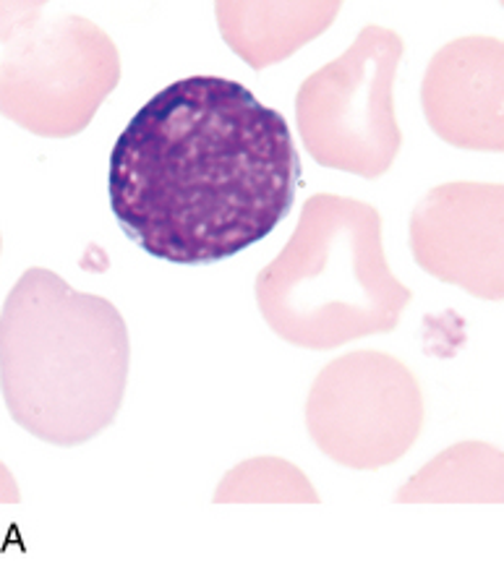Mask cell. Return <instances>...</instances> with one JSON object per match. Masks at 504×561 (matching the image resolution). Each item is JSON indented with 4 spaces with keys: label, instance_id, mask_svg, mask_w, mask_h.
<instances>
[{
    "label": "cell",
    "instance_id": "obj_8",
    "mask_svg": "<svg viewBox=\"0 0 504 561\" xmlns=\"http://www.w3.org/2000/svg\"><path fill=\"white\" fill-rule=\"evenodd\" d=\"M504 45L496 37L453 39L437 50L421 87L428 126L460 149H504Z\"/></svg>",
    "mask_w": 504,
    "mask_h": 561
},
{
    "label": "cell",
    "instance_id": "obj_11",
    "mask_svg": "<svg viewBox=\"0 0 504 561\" xmlns=\"http://www.w3.org/2000/svg\"><path fill=\"white\" fill-rule=\"evenodd\" d=\"M215 502H319V494L296 465L256 457L222 478Z\"/></svg>",
    "mask_w": 504,
    "mask_h": 561
},
{
    "label": "cell",
    "instance_id": "obj_7",
    "mask_svg": "<svg viewBox=\"0 0 504 561\" xmlns=\"http://www.w3.org/2000/svg\"><path fill=\"white\" fill-rule=\"evenodd\" d=\"M415 264L476 298H504V188L500 183H445L411 215Z\"/></svg>",
    "mask_w": 504,
    "mask_h": 561
},
{
    "label": "cell",
    "instance_id": "obj_5",
    "mask_svg": "<svg viewBox=\"0 0 504 561\" xmlns=\"http://www.w3.org/2000/svg\"><path fill=\"white\" fill-rule=\"evenodd\" d=\"M403 53L398 32L369 24L343 56L303 81L296 94L298 134L319 165L369 181L392 168L403 147L392 94Z\"/></svg>",
    "mask_w": 504,
    "mask_h": 561
},
{
    "label": "cell",
    "instance_id": "obj_10",
    "mask_svg": "<svg viewBox=\"0 0 504 561\" xmlns=\"http://www.w3.org/2000/svg\"><path fill=\"white\" fill-rule=\"evenodd\" d=\"M504 499V460L492 444L466 442L413 476L398 502H496Z\"/></svg>",
    "mask_w": 504,
    "mask_h": 561
},
{
    "label": "cell",
    "instance_id": "obj_1",
    "mask_svg": "<svg viewBox=\"0 0 504 561\" xmlns=\"http://www.w3.org/2000/svg\"><path fill=\"white\" fill-rule=\"evenodd\" d=\"M301 178L283 113L222 77L162 89L111 154V209L149 256L213 264L264 241L285 220Z\"/></svg>",
    "mask_w": 504,
    "mask_h": 561
},
{
    "label": "cell",
    "instance_id": "obj_4",
    "mask_svg": "<svg viewBox=\"0 0 504 561\" xmlns=\"http://www.w3.org/2000/svg\"><path fill=\"white\" fill-rule=\"evenodd\" d=\"M121 79L113 39L90 19L45 3L3 5V115L50 139L90 126Z\"/></svg>",
    "mask_w": 504,
    "mask_h": 561
},
{
    "label": "cell",
    "instance_id": "obj_2",
    "mask_svg": "<svg viewBox=\"0 0 504 561\" xmlns=\"http://www.w3.org/2000/svg\"><path fill=\"white\" fill-rule=\"evenodd\" d=\"M128 330L111 300L77 293L32 266L13 285L0 327V379L11 419L37 439L77 447L124 402Z\"/></svg>",
    "mask_w": 504,
    "mask_h": 561
},
{
    "label": "cell",
    "instance_id": "obj_9",
    "mask_svg": "<svg viewBox=\"0 0 504 561\" xmlns=\"http://www.w3.org/2000/svg\"><path fill=\"white\" fill-rule=\"evenodd\" d=\"M343 3H233L215 5L222 39L254 71L290 58L298 47L322 34L337 19Z\"/></svg>",
    "mask_w": 504,
    "mask_h": 561
},
{
    "label": "cell",
    "instance_id": "obj_6",
    "mask_svg": "<svg viewBox=\"0 0 504 561\" xmlns=\"http://www.w3.org/2000/svg\"><path fill=\"white\" fill-rule=\"evenodd\" d=\"M311 442L351 470L398 462L424 428V394L403 360L358 351L327 364L306 402Z\"/></svg>",
    "mask_w": 504,
    "mask_h": 561
},
{
    "label": "cell",
    "instance_id": "obj_3",
    "mask_svg": "<svg viewBox=\"0 0 504 561\" xmlns=\"http://www.w3.org/2000/svg\"><path fill=\"white\" fill-rule=\"evenodd\" d=\"M256 304L277 337L306 351L398 330L413 293L392 275L381 215L358 198H306L290 241L256 275Z\"/></svg>",
    "mask_w": 504,
    "mask_h": 561
}]
</instances>
